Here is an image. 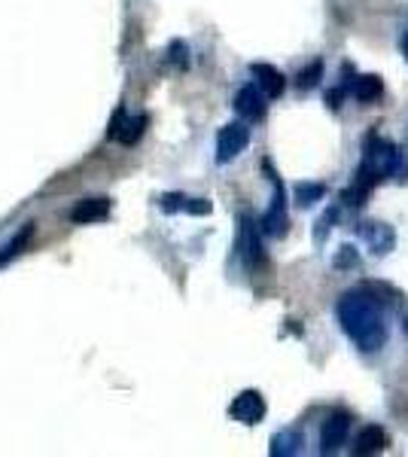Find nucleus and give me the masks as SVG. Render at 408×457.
<instances>
[{
    "instance_id": "obj_1",
    "label": "nucleus",
    "mask_w": 408,
    "mask_h": 457,
    "mask_svg": "<svg viewBox=\"0 0 408 457\" xmlns=\"http://www.w3.org/2000/svg\"><path fill=\"white\" fill-rule=\"evenodd\" d=\"M338 323L345 336L357 345L362 353H375L387 345V320L381 305L366 290H347L336 305Z\"/></svg>"
},
{
    "instance_id": "obj_2",
    "label": "nucleus",
    "mask_w": 408,
    "mask_h": 457,
    "mask_svg": "<svg viewBox=\"0 0 408 457\" xmlns=\"http://www.w3.org/2000/svg\"><path fill=\"white\" fill-rule=\"evenodd\" d=\"M362 165L372 168V171L381 177H396V180H405L408 177V156L405 150L393 146L390 141L378 135H369L366 146H362Z\"/></svg>"
},
{
    "instance_id": "obj_3",
    "label": "nucleus",
    "mask_w": 408,
    "mask_h": 457,
    "mask_svg": "<svg viewBox=\"0 0 408 457\" xmlns=\"http://www.w3.org/2000/svg\"><path fill=\"white\" fill-rule=\"evenodd\" d=\"M250 144V129L244 122H229L220 129L217 135V162L229 165L232 159H238Z\"/></svg>"
},
{
    "instance_id": "obj_4",
    "label": "nucleus",
    "mask_w": 408,
    "mask_h": 457,
    "mask_svg": "<svg viewBox=\"0 0 408 457\" xmlns=\"http://www.w3.org/2000/svg\"><path fill=\"white\" fill-rule=\"evenodd\" d=\"M274 180V198L269 204V211L262 213V220H259V228H262L265 235H271V238H284L287 228H289V217H287V193L284 187H280L278 177H271Z\"/></svg>"
},
{
    "instance_id": "obj_5",
    "label": "nucleus",
    "mask_w": 408,
    "mask_h": 457,
    "mask_svg": "<svg viewBox=\"0 0 408 457\" xmlns=\"http://www.w3.org/2000/svg\"><path fill=\"white\" fill-rule=\"evenodd\" d=\"M265 411H269V405H265V396L259 394V390H244V394L235 396L232 405H229V415H232L238 424H247V427L262 421Z\"/></svg>"
},
{
    "instance_id": "obj_6",
    "label": "nucleus",
    "mask_w": 408,
    "mask_h": 457,
    "mask_svg": "<svg viewBox=\"0 0 408 457\" xmlns=\"http://www.w3.org/2000/svg\"><path fill=\"white\" fill-rule=\"evenodd\" d=\"M351 421L354 418L347 411H332L321 427V452L323 454H336L341 445L351 436Z\"/></svg>"
},
{
    "instance_id": "obj_7",
    "label": "nucleus",
    "mask_w": 408,
    "mask_h": 457,
    "mask_svg": "<svg viewBox=\"0 0 408 457\" xmlns=\"http://www.w3.org/2000/svg\"><path fill=\"white\" fill-rule=\"evenodd\" d=\"M265 98H269V95H265L256 83H247L238 88V95H235V110H238L241 120L256 122L265 116Z\"/></svg>"
},
{
    "instance_id": "obj_8",
    "label": "nucleus",
    "mask_w": 408,
    "mask_h": 457,
    "mask_svg": "<svg viewBox=\"0 0 408 457\" xmlns=\"http://www.w3.org/2000/svg\"><path fill=\"white\" fill-rule=\"evenodd\" d=\"M250 73H254L256 86L262 88L269 98H280V95H284L287 77L278 68H271V64H250Z\"/></svg>"
},
{
    "instance_id": "obj_9",
    "label": "nucleus",
    "mask_w": 408,
    "mask_h": 457,
    "mask_svg": "<svg viewBox=\"0 0 408 457\" xmlns=\"http://www.w3.org/2000/svg\"><path fill=\"white\" fill-rule=\"evenodd\" d=\"M384 448H387V433H384L378 424L362 427L357 433V442H354V454H360V457L378 454V452H384Z\"/></svg>"
},
{
    "instance_id": "obj_10",
    "label": "nucleus",
    "mask_w": 408,
    "mask_h": 457,
    "mask_svg": "<svg viewBox=\"0 0 408 457\" xmlns=\"http://www.w3.org/2000/svg\"><path fill=\"white\" fill-rule=\"evenodd\" d=\"M362 238L369 241V247H372L375 256L390 253L393 245H396V235H393V228L387 223H366L362 226Z\"/></svg>"
},
{
    "instance_id": "obj_11",
    "label": "nucleus",
    "mask_w": 408,
    "mask_h": 457,
    "mask_svg": "<svg viewBox=\"0 0 408 457\" xmlns=\"http://www.w3.org/2000/svg\"><path fill=\"white\" fill-rule=\"evenodd\" d=\"M107 213H110V198H86V202H79L71 211V220L77 226H86V223H98Z\"/></svg>"
},
{
    "instance_id": "obj_12",
    "label": "nucleus",
    "mask_w": 408,
    "mask_h": 457,
    "mask_svg": "<svg viewBox=\"0 0 408 457\" xmlns=\"http://www.w3.org/2000/svg\"><path fill=\"white\" fill-rule=\"evenodd\" d=\"M351 95L360 101V104H375V101H381V95H384L381 77H375V73H366V77H354Z\"/></svg>"
},
{
    "instance_id": "obj_13",
    "label": "nucleus",
    "mask_w": 408,
    "mask_h": 457,
    "mask_svg": "<svg viewBox=\"0 0 408 457\" xmlns=\"http://www.w3.org/2000/svg\"><path fill=\"white\" fill-rule=\"evenodd\" d=\"M34 232H37V223H25V226L19 228L16 235H12L10 241H6L4 247H0V269H4L6 262H12V260H16V256L21 253V250H25L28 245H31Z\"/></svg>"
},
{
    "instance_id": "obj_14",
    "label": "nucleus",
    "mask_w": 408,
    "mask_h": 457,
    "mask_svg": "<svg viewBox=\"0 0 408 457\" xmlns=\"http://www.w3.org/2000/svg\"><path fill=\"white\" fill-rule=\"evenodd\" d=\"M302 445H305V439H302L299 430H280L271 436V454L274 457H293L302 452Z\"/></svg>"
},
{
    "instance_id": "obj_15",
    "label": "nucleus",
    "mask_w": 408,
    "mask_h": 457,
    "mask_svg": "<svg viewBox=\"0 0 408 457\" xmlns=\"http://www.w3.org/2000/svg\"><path fill=\"white\" fill-rule=\"evenodd\" d=\"M259 232H262V228H256L247 217H244L241 247H244V256H247L250 265H262V260H265V256H262V245H259Z\"/></svg>"
},
{
    "instance_id": "obj_16",
    "label": "nucleus",
    "mask_w": 408,
    "mask_h": 457,
    "mask_svg": "<svg viewBox=\"0 0 408 457\" xmlns=\"http://www.w3.org/2000/svg\"><path fill=\"white\" fill-rule=\"evenodd\" d=\"M323 79V62L321 58H314V62L308 64L305 71H299V77H296V86L302 88V92H311V88H317Z\"/></svg>"
},
{
    "instance_id": "obj_17",
    "label": "nucleus",
    "mask_w": 408,
    "mask_h": 457,
    "mask_svg": "<svg viewBox=\"0 0 408 457\" xmlns=\"http://www.w3.org/2000/svg\"><path fill=\"white\" fill-rule=\"evenodd\" d=\"M323 195H326L323 183H299V187H296V202H299L302 208H311V204H317Z\"/></svg>"
},
{
    "instance_id": "obj_18",
    "label": "nucleus",
    "mask_w": 408,
    "mask_h": 457,
    "mask_svg": "<svg viewBox=\"0 0 408 457\" xmlns=\"http://www.w3.org/2000/svg\"><path fill=\"white\" fill-rule=\"evenodd\" d=\"M187 202H189L187 195H177V193L162 195V208H165L168 213H174V211H187Z\"/></svg>"
},
{
    "instance_id": "obj_19",
    "label": "nucleus",
    "mask_w": 408,
    "mask_h": 457,
    "mask_svg": "<svg viewBox=\"0 0 408 457\" xmlns=\"http://www.w3.org/2000/svg\"><path fill=\"white\" fill-rule=\"evenodd\" d=\"M351 92V88H347L345 83L341 86H336L332 88V92H326V104H329V110H338L341 107V101H345V95Z\"/></svg>"
},
{
    "instance_id": "obj_20",
    "label": "nucleus",
    "mask_w": 408,
    "mask_h": 457,
    "mask_svg": "<svg viewBox=\"0 0 408 457\" xmlns=\"http://www.w3.org/2000/svg\"><path fill=\"white\" fill-rule=\"evenodd\" d=\"M189 49H187V43H171V62L174 64H180V68H187L189 64Z\"/></svg>"
},
{
    "instance_id": "obj_21",
    "label": "nucleus",
    "mask_w": 408,
    "mask_h": 457,
    "mask_svg": "<svg viewBox=\"0 0 408 457\" xmlns=\"http://www.w3.org/2000/svg\"><path fill=\"white\" fill-rule=\"evenodd\" d=\"M187 213H196V217H202V213H211V202H207V198H189V202H187Z\"/></svg>"
},
{
    "instance_id": "obj_22",
    "label": "nucleus",
    "mask_w": 408,
    "mask_h": 457,
    "mask_svg": "<svg viewBox=\"0 0 408 457\" xmlns=\"http://www.w3.org/2000/svg\"><path fill=\"white\" fill-rule=\"evenodd\" d=\"M399 49H403V55L408 58V34L403 37V43H399Z\"/></svg>"
}]
</instances>
